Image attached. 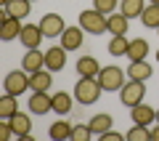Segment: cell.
Instances as JSON below:
<instances>
[{"label":"cell","instance_id":"cell-1","mask_svg":"<svg viewBox=\"0 0 159 141\" xmlns=\"http://www.w3.org/2000/svg\"><path fill=\"white\" fill-rule=\"evenodd\" d=\"M101 83H98V77H80L77 85H74V99H77L80 104H96L98 99H101Z\"/></svg>","mask_w":159,"mask_h":141},{"label":"cell","instance_id":"cell-2","mask_svg":"<svg viewBox=\"0 0 159 141\" xmlns=\"http://www.w3.org/2000/svg\"><path fill=\"white\" fill-rule=\"evenodd\" d=\"M98 83H101V88L106 90V93H114V90H119L122 85L127 83V75H125L122 67L109 64V67H101V72H98Z\"/></svg>","mask_w":159,"mask_h":141},{"label":"cell","instance_id":"cell-3","mask_svg":"<svg viewBox=\"0 0 159 141\" xmlns=\"http://www.w3.org/2000/svg\"><path fill=\"white\" fill-rule=\"evenodd\" d=\"M146 99V83L143 80H127L122 88H119V101L125 104V107H135Z\"/></svg>","mask_w":159,"mask_h":141},{"label":"cell","instance_id":"cell-4","mask_svg":"<svg viewBox=\"0 0 159 141\" xmlns=\"http://www.w3.org/2000/svg\"><path fill=\"white\" fill-rule=\"evenodd\" d=\"M80 27L88 35H103L106 32V13L96 11V8H88V11L80 13Z\"/></svg>","mask_w":159,"mask_h":141},{"label":"cell","instance_id":"cell-5","mask_svg":"<svg viewBox=\"0 0 159 141\" xmlns=\"http://www.w3.org/2000/svg\"><path fill=\"white\" fill-rule=\"evenodd\" d=\"M3 88L6 93H13V96H21L29 90V72L27 69H13L3 77Z\"/></svg>","mask_w":159,"mask_h":141},{"label":"cell","instance_id":"cell-6","mask_svg":"<svg viewBox=\"0 0 159 141\" xmlns=\"http://www.w3.org/2000/svg\"><path fill=\"white\" fill-rule=\"evenodd\" d=\"M29 112H32V114H48V112H53V96L48 93V90H32Z\"/></svg>","mask_w":159,"mask_h":141},{"label":"cell","instance_id":"cell-7","mask_svg":"<svg viewBox=\"0 0 159 141\" xmlns=\"http://www.w3.org/2000/svg\"><path fill=\"white\" fill-rule=\"evenodd\" d=\"M40 29H43L45 37H61V32L66 29V24H64V19L58 16V13H45V16L40 19Z\"/></svg>","mask_w":159,"mask_h":141},{"label":"cell","instance_id":"cell-8","mask_svg":"<svg viewBox=\"0 0 159 141\" xmlns=\"http://www.w3.org/2000/svg\"><path fill=\"white\" fill-rule=\"evenodd\" d=\"M130 120L135 125H151V123H157V109L154 107H148L146 101H141V104H135V107L130 109Z\"/></svg>","mask_w":159,"mask_h":141},{"label":"cell","instance_id":"cell-9","mask_svg":"<svg viewBox=\"0 0 159 141\" xmlns=\"http://www.w3.org/2000/svg\"><path fill=\"white\" fill-rule=\"evenodd\" d=\"M43 29H40V24H24L21 27V35H19V40H21L24 48H40V43H43Z\"/></svg>","mask_w":159,"mask_h":141},{"label":"cell","instance_id":"cell-10","mask_svg":"<svg viewBox=\"0 0 159 141\" xmlns=\"http://www.w3.org/2000/svg\"><path fill=\"white\" fill-rule=\"evenodd\" d=\"M66 48L64 45H53V48H48L45 51V67L51 69V72H61L64 67H66Z\"/></svg>","mask_w":159,"mask_h":141},{"label":"cell","instance_id":"cell-11","mask_svg":"<svg viewBox=\"0 0 159 141\" xmlns=\"http://www.w3.org/2000/svg\"><path fill=\"white\" fill-rule=\"evenodd\" d=\"M21 19H16V16H8V13H3V24H0V37L6 40H16L19 35H21Z\"/></svg>","mask_w":159,"mask_h":141},{"label":"cell","instance_id":"cell-12","mask_svg":"<svg viewBox=\"0 0 159 141\" xmlns=\"http://www.w3.org/2000/svg\"><path fill=\"white\" fill-rule=\"evenodd\" d=\"M82 40H85V29L82 27H66L61 32V45L66 51H77L80 45H82Z\"/></svg>","mask_w":159,"mask_h":141},{"label":"cell","instance_id":"cell-13","mask_svg":"<svg viewBox=\"0 0 159 141\" xmlns=\"http://www.w3.org/2000/svg\"><path fill=\"white\" fill-rule=\"evenodd\" d=\"M51 85H53V72L48 67H43V69L29 75V88L32 90H51Z\"/></svg>","mask_w":159,"mask_h":141},{"label":"cell","instance_id":"cell-14","mask_svg":"<svg viewBox=\"0 0 159 141\" xmlns=\"http://www.w3.org/2000/svg\"><path fill=\"white\" fill-rule=\"evenodd\" d=\"M127 27H130V19H127L122 11L106 16V32L109 35H127Z\"/></svg>","mask_w":159,"mask_h":141},{"label":"cell","instance_id":"cell-15","mask_svg":"<svg viewBox=\"0 0 159 141\" xmlns=\"http://www.w3.org/2000/svg\"><path fill=\"white\" fill-rule=\"evenodd\" d=\"M127 77H130V80H143V83H146L148 77H154V67L146 61V59H141V61H130V67H127Z\"/></svg>","mask_w":159,"mask_h":141},{"label":"cell","instance_id":"cell-16","mask_svg":"<svg viewBox=\"0 0 159 141\" xmlns=\"http://www.w3.org/2000/svg\"><path fill=\"white\" fill-rule=\"evenodd\" d=\"M3 13L16 19H27L32 13V0H8V6H3Z\"/></svg>","mask_w":159,"mask_h":141},{"label":"cell","instance_id":"cell-17","mask_svg":"<svg viewBox=\"0 0 159 141\" xmlns=\"http://www.w3.org/2000/svg\"><path fill=\"white\" fill-rule=\"evenodd\" d=\"M43 67H45V53H40L37 48H29L27 56L21 59V69H27V72L32 75V72H37V69H43Z\"/></svg>","mask_w":159,"mask_h":141},{"label":"cell","instance_id":"cell-18","mask_svg":"<svg viewBox=\"0 0 159 141\" xmlns=\"http://www.w3.org/2000/svg\"><path fill=\"white\" fill-rule=\"evenodd\" d=\"M101 64L96 61V56H80L77 59V75L80 77H98Z\"/></svg>","mask_w":159,"mask_h":141},{"label":"cell","instance_id":"cell-19","mask_svg":"<svg viewBox=\"0 0 159 141\" xmlns=\"http://www.w3.org/2000/svg\"><path fill=\"white\" fill-rule=\"evenodd\" d=\"M11 128H13V136H19V139H29V133H32V120H29V114L16 112L11 117Z\"/></svg>","mask_w":159,"mask_h":141},{"label":"cell","instance_id":"cell-20","mask_svg":"<svg viewBox=\"0 0 159 141\" xmlns=\"http://www.w3.org/2000/svg\"><path fill=\"white\" fill-rule=\"evenodd\" d=\"M74 107V96H69L66 90H58V93H53V112L61 114V117H66L69 112H72Z\"/></svg>","mask_w":159,"mask_h":141},{"label":"cell","instance_id":"cell-21","mask_svg":"<svg viewBox=\"0 0 159 141\" xmlns=\"http://www.w3.org/2000/svg\"><path fill=\"white\" fill-rule=\"evenodd\" d=\"M111 114H106V112H101V114H96V117H90V130H93V136H103L106 130H111Z\"/></svg>","mask_w":159,"mask_h":141},{"label":"cell","instance_id":"cell-22","mask_svg":"<svg viewBox=\"0 0 159 141\" xmlns=\"http://www.w3.org/2000/svg\"><path fill=\"white\" fill-rule=\"evenodd\" d=\"M127 56H130V61H141V59H146L148 56V43L143 37L130 40V45H127Z\"/></svg>","mask_w":159,"mask_h":141},{"label":"cell","instance_id":"cell-23","mask_svg":"<svg viewBox=\"0 0 159 141\" xmlns=\"http://www.w3.org/2000/svg\"><path fill=\"white\" fill-rule=\"evenodd\" d=\"M72 128L74 125H69L66 120H56V123L51 125V130H48V136H51L53 141H66V139H72Z\"/></svg>","mask_w":159,"mask_h":141},{"label":"cell","instance_id":"cell-24","mask_svg":"<svg viewBox=\"0 0 159 141\" xmlns=\"http://www.w3.org/2000/svg\"><path fill=\"white\" fill-rule=\"evenodd\" d=\"M143 8H146V0H122L119 3V11L125 13L127 19H141V13H143Z\"/></svg>","mask_w":159,"mask_h":141},{"label":"cell","instance_id":"cell-25","mask_svg":"<svg viewBox=\"0 0 159 141\" xmlns=\"http://www.w3.org/2000/svg\"><path fill=\"white\" fill-rule=\"evenodd\" d=\"M141 22L146 29H159V6L157 3H148V8H143Z\"/></svg>","mask_w":159,"mask_h":141},{"label":"cell","instance_id":"cell-26","mask_svg":"<svg viewBox=\"0 0 159 141\" xmlns=\"http://www.w3.org/2000/svg\"><path fill=\"white\" fill-rule=\"evenodd\" d=\"M16 112H19L16 96H13V93H3V96H0V117H8V120H11Z\"/></svg>","mask_w":159,"mask_h":141},{"label":"cell","instance_id":"cell-27","mask_svg":"<svg viewBox=\"0 0 159 141\" xmlns=\"http://www.w3.org/2000/svg\"><path fill=\"white\" fill-rule=\"evenodd\" d=\"M127 45H130L127 35H111V40H109V53L111 56H127Z\"/></svg>","mask_w":159,"mask_h":141},{"label":"cell","instance_id":"cell-28","mask_svg":"<svg viewBox=\"0 0 159 141\" xmlns=\"http://www.w3.org/2000/svg\"><path fill=\"white\" fill-rule=\"evenodd\" d=\"M127 141H151V128L146 125H135L127 130Z\"/></svg>","mask_w":159,"mask_h":141},{"label":"cell","instance_id":"cell-29","mask_svg":"<svg viewBox=\"0 0 159 141\" xmlns=\"http://www.w3.org/2000/svg\"><path fill=\"white\" fill-rule=\"evenodd\" d=\"M93 8L101 13H114L119 8V0H93Z\"/></svg>","mask_w":159,"mask_h":141},{"label":"cell","instance_id":"cell-30","mask_svg":"<svg viewBox=\"0 0 159 141\" xmlns=\"http://www.w3.org/2000/svg\"><path fill=\"white\" fill-rule=\"evenodd\" d=\"M90 136H93L90 125H74L72 128V141H90Z\"/></svg>","mask_w":159,"mask_h":141},{"label":"cell","instance_id":"cell-31","mask_svg":"<svg viewBox=\"0 0 159 141\" xmlns=\"http://www.w3.org/2000/svg\"><path fill=\"white\" fill-rule=\"evenodd\" d=\"M11 136H13L11 120H8V117H0V141H8Z\"/></svg>","mask_w":159,"mask_h":141},{"label":"cell","instance_id":"cell-32","mask_svg":"<svg viewBox=\"0 0 159 141\" xmlns=\"http://www.w3.org/2000/svg\"><path fill=\"white\" fill-rule=\"evenodd\" d=\"M127 136H122V133H117V130H106V133L101 136V141H125Z\"/></svg>","mask_w":159,"mask_h":141},{"label":"cell","instance_id":"cell-33","mask_svg":"<svg viewBox=\"0 0 159 141\" xmlns=\"http://www.w3.org/2000/svg\"><path fill=\"white\" fill-rule=\"evenodd\" d=\"M151 141H159V123H157V128H151Z\"/></svg>","mask_w":159,"mask_h":141},{"label":"cell","instance_id":"cell-34","mask_svg":"<svg viewBox=\"0 0 159 141\" xmlns=\"http://www.w3.org/2000/svg\"><path fill=\"white\" fill-rule=\"evenodd\" d=\"M0 3H3V6H8V0H0Z\"/></svg>","mask_w":159,"mask_h":141},{"label":"cell","instance_id":"cell-35","mask_svg":"<svg viewBox=\"0 0 159 141\" xmlns=\"http://www.w3.org/2000/svg\"><path fill=\"white\" fill-rule=\"evenodd\" d=\"M148 3H157V6H159V0H148Z\"/></svg>","mask_w":159,"mask_h":141},{"label":"cell","instance_id":"cell-36","mask_svg":"<svg viewBox=\"0 0 159 141\" xmlns=\"http://www.w3.org/2000/svg\"><path fill=\"white\" fill-rule=\"evenodd\" d=\"M157 123H159V109H157Z\"/></svg>","mask_w":159,"mask_h":141},{"label":"cell","instance_id":"cell-37","mask_svg":"<svg viewBox=\"0 0 159 141\" xmlns=\"http://www.w3.org/2000/svg\"><path fill=\"white\" fill-rule=\"evenodd\" d=\"M157 61H159V51H157Z\"/></svg>","mask_w":159,"mask_h":141},{"label":"cell","instance_id":"cell-38","mask_svg":"<svg viewBox=\"0 0 159 141\" xmlns=\"http://www.w3.org/2000/svg\"><path fill=\"white\" fill-rule=\"evenodd\" d=\"M157 32H159V29H157Z\"/></svg>","mask_w":159,"mask_h":141},{"label":"cell","instance_id":"cell-39","mask_svg":"<svg viewBox=\"0 0 159 141\" xmlns=\"http://www.w3.org/2000/svg\"><path fill=\"white\" fill-rule=\"evenodd\" d=\"M32 3H34V0H32Z\"/></svg>","mask_w":159,"mask_h":141}]
</instances>
